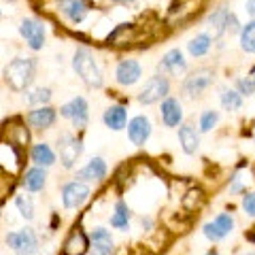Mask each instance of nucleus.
I'll list each match as a JSON object with an SVG mask.
<instances>
[{
  "instance_id": "58836bf2",
  "label": "nucleus",
  "mask_w": 255,
  "mask_h": 255,
  "mask_svg": "<svg viewBox=\"0 0 255 255\" xmlns=\"http://www.w3.org/2000/svg\"><path fill=\"white\" fill-rule=\"evenodd\" d=\"M206 255H219L217 251H209V253H206Z\"/></svg>"
},
{
  "instance_id": "37998d69",
  "label": "nucleus",
  "mask_w": 255,
  "mask_h": 255,
  "mask_svg": "<svg viewBox=\"0 0 255 255\" xmlns=\"http://www.w3.org/2000/svg\"><path fill=\"white\" fill-rule=\"evenodd\" d=\"M9 2H15V0H9Z\"/></svg>"
},
{
  "instance_id": "4c0bfd02",
  "label": "nucleus",
  "mask_w": 255,
  "mask_h": 255,
  "mask_svg": "<svg viewBox=\"0 0 255 255\" xmlns=\"http://www.w3.org/2000/svg\"><path fill=\"white\" fill-rule=\"evenodd\" d=\"M111 2H115V4H132L134 0H111Z\"/></svg>"
},
{
  "instance_id": "f03ea898",
  "label": "nucleus",
  "mask_w": 255,
  "mask_h": 255,
  "mask_svg": "<svg viewBox=\"0 0 255 255\" xmlns=\"http://www.w3.org/2000/svg\"><path fill=\"white\" fill-rule=\"evenodd\" d=\"M73 68L75 73L81 77V81L87 85V87H94V90H98L102 87V73L98 68V64H96L92 51L87 49V47H79L73 55Z\"/></svg>"
},
{
  "instance_id": "7ed1b4c3",
  "label": "nucleus",
  "mask_w": 255,
  "mask_h": 255,
  "mask_svg": "<svg viewBox=\"0 0 255 255\" xmlns=\"http://www.w3.org/2000/svg\"><path fill=\"white\" fill-rule=\"evenodd\" d=\"M170 94V83L168 79H166L164 75H155L145 81V85H142V90L138 94V102H142V105H153V102H159L162 98H168Z\"/></svg>"
},
{
  "instance_id": "a19ab883",
  "label": "nucleus",
  "mask_w": 255,
  "mask_h": 255,
  "mask_svg": "<svg viewBox=\"0 0 255 255\" xmlns=\"http://www.w3.org/2000/svg\"><path fill=\"white\" fill-rule=\"evenodd\" d=\"M247 255H255V251H249V253H247Z\"/></svg>"
},
{
  "instance_id": "72a5a7b5",
  "label": "nucleus",
  "mask_w": 255,
  "mask_h": 255,
  "mask_svg": "<svg viewBox=\"0 0 255 255\" xmlns=\"http://www.w3.org/2000/svg\"><path fill=\"white\" fill-rule=\"evenodd\" d=\"M241 30H243V26H241V21H238V17L234 13H230L228 23H226V32H230V34H241Z\"/></svg>"
},
{
  "instance_id": "c85d7f7f",
  "label": "nucleus",
  "mask_w": 255,
  "mask_h": 255,
  "mask_svg": "<svg viewBox=\"0 0 255 255\" xmlns=\"http://www.w3.org/2000/svg\"><path fill=\"white\" fill-rule=\"evenodd\" d=\"M26 100L32 107H47V102L51 100V90L49 87H36L32 92H26Z\"/></svg>"
},
{
  "instance_id": "39448f33",
  "label": "nucleus",
  "mask_w": 255,
  "mask_h": 255,
  "mask_svg": "<svg viewBox=\"0 0 255 255\" xmlns=\"http://www.w3.org/2000/svg\"><path fill=\"white\" fill-rule=\"evenodd\" d=\"M215 81V73L211 68H198L194 73H189L183 81V94L189 96V98H196V96L204 94Z\"/></svg>"
},
{
  "instance_id": "ddd939ff",
  "label": "nucleus",
  "mask_w": 255,
  "mask_h": 255,
  "mask_svg": "<svg viewBox=\"0 0 255 255\" xmlns=\"http://www.w3.org/2000/svg\"><path fill=\"white\" fill-rule=\"evenodd\" d=\"M185 68H187V62H185V58H183L181 49H170V51H166L164 58H162V62L157 64L159 75H179V73H183Z\"/></svg>"
},
{
  "instance_id": "dca6fc26",
  "label": "nucleus",
  "mask_w": 255,
  "mask_h": 255,
  "mask_svg": "<svg viewBox=\"0 0 255 255\" xmlns=\"http://www.w3.org/2000/svg\"><path fill=\"white\" fill-rule=\"evenodd\" d=\"M58 11L70 23H81L87 17V4L83 0H58Z\"/></svg>"
},
{
  "instance_id": "6ab92c4d",
  "label": "nucleus",
  "mask_w": 255,
  "mask_h": 255,
  "mask_svg": "<svg viewBox=\"0 0 255 255\" xmlns=\"http://www.w3.org/2000/svg\"><path fill=\"white\" fill-rule=\"evenodd\" d=\"M90 238L94 255H113V238H111V232L107 228H94Z\"/></svg>"
},
{
  "instance_id": "a878e982",
  "label": "nucleus",
  "mask_w": 255,
  "mask_h": 255,
  "mask_svg": "<svg viewBox=\"0 0 255 255\" xmlns=\"http://www.w3.org/2000/svg\"><path fill=\"white\" fill-rule=\"evenodd\" d=\"M130 217H132V211L124 200L115 202V213L111 215V226L117 228V230H128L130 226Z\"/></svg>"
},
{
  "instance_id": "9d476101",
  "label": "nucleus",
  "mask_w": 255,
  "mask_h": 255,
  "mask_svg": "<svg viewBox=\"0 0 255 255\" xmlns=\"http://www.w3.org/2000/svg\"><path fill=\"white\" fill-rule=\"evenodd\" d=\"M19 34L26 38V43L32 51L43 49L45 45V26L34 17H26L19 23Z\"/></svg>"
},
{
  "instance_id": "20e7f679",
  "label": "nucleus",
  "mask_w": 255,
  "mask_h": 255,
  "mask_svg": "<svg viewBox=\"0 0 255 255\" xmlns=\"http://www.w3.org/2000/svg\"><path fill=\"white\" fill-rule=\"evenodd\" d=\"M6 245H9L17 255H34L38 251V238H36L32 228H23V230L9 232V236H6Z\"/></svg>"
},
{
  "instance_id": "5701e85b",
  "label": "nucleus",
  "mask_w": 255,
  "mask_h": 255,
  "mask_svg": "<svg viewBox=\"0 0 255 255\" xmlns=\"http://www.w3.org/2000/svg\"><path fill=\"white\" fill-rule=\"evenodd\" d=\"M30 157H32V162H34L36 166H41V168H49V166L55 164V153H53V149H51L49 145H45V142L32 147Z\"/></svg>"
},
{
  "instance_id": "1a4fd4ad",
  "label": "nucleus",
  "mask_w": 255,
  "mask_h": 255,
  "mask_svg": "<svg viewBox=\"0 0 255 255\" xmlns=\"http://www.w3.org/2000/svg\"><path fill=\"white\" fill-rule=\"evenodd\" d=\"M232 230H234V219H232V215H230V213H219L213 221L204 223L202 232H204V236L209 238V241L219 243V241H223V238H226L230 232H232Z\"/></svg>"
},
{
  "instance_id": "f257e3e1",
  "label": "nucleus",
  "mask_w": 255,
  "mask_h": 255,
  "mask_svg": "<svg viewBox=\"0 0 255 255\" xmlns=\"http://www.w3.org/2000/svg\"><path fill=\"white\" fill-rule=\"evenodd\" d=\"M34 75H36V62L32 58H15L4 68V81L15 92H26L32 85V81H34Z\"/></svg>"
},
{
  "instance_id": "f3484780",
  "label": "nucleus",
  "mask_w": 255,
  "mask_h": 255,
  "mask_svg": "<svg viewBox=\"0 0 255 255\" xmlns=\"http://www.w3.org/2000/svg\"><path fill=\"white\" fill-rule=\"evenodd\" d=\"M28 124L36 130H47L55 124V109H51L49 105L47 107H34L28 113Z\"/></svg>"
},
{
  "instance_id": "4468645a",
  "label": "nucleus",
  "mask_w": 255,
  "mask_h": 255,
  "mask_svg": "<svg viewBox=\"0 0 255 255\" xmlns=\"http://www.w3.org/2000/svg\"><path fill=\"white\" fill-rule=\"evenodd\" d=\"M77 181H96V183H100V181H105L107 179V162L102 157H92L90 162H87L81 170L77 172Z\"/></svg>"
},
{
  "instance_id": "f8f14e48",
  "label": "nucleus",
  "mask_w": 255,
  "mask_h": 255,
  "mask_svg": "<svg viewBox=\"0 0 255 255\" xmlns=\"http://www.w3.org/2000/svg\"><path fill=\"white\" fill-rule=\"evenodd\" d=\"M128 136H130L132 145L136 147H142L145 142L149 140L151 136V122L147 115H136L130 119V124H128Z\"/></svg>"
},
{
  "instance_id": "7c9ffc66",
  "label": "nucleus",
  "mask_w": 255,
  "mask_h": 255,
  "mask_svg": "<svg viewBox=\"0 0 255 255\" xmlns=\"http://www.w3.org/2000/svg\"><path fill=\"white\" fill-rule=\"evenodd\" d=\"M217 122H219V113H217V111L206 109L204 113L200 115V132H211Z\"/></svg>"
},
{
  "instance_id": "c9c22d12",
  "label": "nucleus",
  "mask_w": 255,
  "mask_h": 255,
  "mask_svg": "<svg viewBox=\"0 0 255 255\" xmlns=\"http://www.w3.org/2000/svg\"><path fill=\"white\" fill-rule=\"evenodd\" d=\"M245 11H247V15L255 17V0H247V2H245Z\"/></svg>"
},
{
  "instance_id": "423d86ee",
  "label": "nucleus",
  "mask_w": 255,
  "mask_h": 255,
  "mask_svg": "<svg viewBox=\"0 0 255 255\" xmlns=\"http://www.w3.org/2000/svg\"><path fill=\"white\" fill-rule=\"evenodd\" d=\"M81 153H83V145L77 136H73V134H62L58 138V155L66 170H70L77 164V159L81 157Z\"/></svg>"
},
{
  "instance_id": "6e6552de",
  "label": "nucleus",
  "mask_w": 255,
  "mask_h": 255,
  "mask_svg": "<svg viewBox=\"0 0 255 255\" xmlns=\"http://www.w3.org/2000/svg\"><path fill=\"white\" fill-rule=\"evenodd\" d=\"M90 198V185L83 181H70L62 187V204L64 209H79Z\"/></svg>"
},
{
  "instance_id": "2eb2a0df",
  "label": "nucleus",
  "mask_w": 255,
  "mask_h": 255,
  "mask_svg": "<svg viewBox=\"0 0 255 255\" xmlns=\"http://www.w3.org/2000/svg\"><path fill=\"white\" fill-rule=\"evenodd\" d=\"M90 249V238L83 232V228H75L64 241V255H85Z\"/></svg>"
},
{
  "instance_id": "9b49d317",
  "label": "nucleus",
  "mask_w": 255,
  "mask_h": 255,
  "mask_svg": "<svg viewBox=\"0 0 255 255\" xmlns=\"http://www.w3.org/2000/svg\"><path fill=\"white\" fill-rule=\"evenodd\" d=\"M140 77H142V66L136 60H122L115 68V81L124 87L138 83Z\"/></svg>"
},
{
  "instance_id": "0eeeda50",
  "label": "nucleus",
  "mask_w": 255,
  "mask_h": 255,
  "mask_svg": "<svg viewBox=\"0 0 255 255\" xmlns=\"http://www.w3.org/2000/svg\"><path fill=\"white\" fill-rule=\"evenodd\" d=\"M60 115L70 119L73 126L81 130V128L87 126V119H90V107H87V100L83 98V96H75L73 100H68L66 105H62Z\"/></svg>"
},
{
  "instance_id": "aec40b11",
  "label": "nucleus",
  "mask_w": 255,
  "mask_h": 255,
  "mask_svg": "<svg viewBox=\"0 0 255 255\" xmlns=\"http://www.w3.org/2000/svg\"><path fill=\"white\" fill-rule=\"evenodd\" d=\"M45 183H47V172L45 168L41 166H34V168L26 170L21 179V187L26 191H32V194H36V191H43L45 189Z\"/></svg>"
},
{
  "instance_id": "bb28decb",
  "label": "nucleus",
  "mask_w": 255,
  "mask_h": 255,
  "mask_svg": "<svg viewBox=\"0 0 255 255\" xmlns=\"http://www.w3.org/2000/svg\"><path fill=\"white\" fill-rule=\"evenodd\" d=\"M221 107L226 111H238L243 107V94L238 90L223 87V90H221Z\"/></svg>"
},
{
  "instance_id": "473e14b6",
  "label": "nucleus",
  "mask_w": 255,
  "mask_h": 255,
  "mask_svg": "<svg viewBox=\"0 0 255 255\" xmlns=\"http://www.w3.org/2000/svg\"><path fill=\"white\" fill-rule=\"evenodd\" d=\"M243 209H245V213L249 215V217H255V191L243 196Z\"/></svg>"
},
{
  "instance_id": "b1692460",
  "label": "nucleus",
  "mask_w": 255,
  "mask_h": 255,
  "mask_svg": "<svg viewBox=\"0 0 255 255\" xmlns=\"http://www.w3.org/2000/svg\"><path fill=\"white\" fill-rule=\"evenodd\" d=\"M228 15H230V9H228V6H219L217 11H213V13L209 15V30H211L213 38H219L223 32H226Z\"/></svg>"
},
{
  "instance_id": "2f4dec72",
  "label": "nucleus",
  "mask_w": 255,
  "mask_h": 255,
  "mask_svg": "<svg viewBox=\"0 0 255 255\" xmlns=\"http://www.w3.org/2000/svg\"><path fill=\"white\" fill-rule=\"evenodd\" d=\"M236 90L241 92L243 96H251L255 94V79L249 75V77H238L236 79Z\"/></svg>"
},
{
  "instance_id": "cd10ccee",
  "label": "nucleus",
  "mask_w": 255,
  "mask_h": 255,
  "mask_svg": "<svg viewBox=\"0 0 255 255\" xmlns=\"http://www.w3.org/2000/svg\"><path fill=\"white\" fill-rule=\"evenodd\" d=\"M241 49L247 53H255V19L247 21L241 30Z\"/></svg>"
},
{
  "instance_id": "c756f323",
  "label": "nucleus",
  "mask_w": 255,
  "mask_h": 255,
  "mask_svg": "<svg viewBox=\"0 0 255 255\" xmlns=\"http://www.w3.org/2000/svg\"><path fill=\"white\" fill-rule=\"evenodd\" d=\"M15 206H17V211L23 219H34V204H32V200L28 196H17L15 198Z\"/></svg>"
},
{
  "instance_id": "e433bc0d",
  "label": "nucleus",
  "mask_w": 255,
  "mask_h": 255,
  "mask_svg": "<svg viewBox=\"0 0 255 255\" xmlns=\"http://www.w3.org/2000/svg\"><path fill=\"white\" fill-rule=\"evenodd\" d=\"M140 226H142V228H147V230H151V228H153V221H151L149 217H147V219L142 217V219H140Z\"/></svg>"
},
{
  "instance_id": "a211bd4d",
  "label": "nucleus",
  "mask_w": 255,
  "mask_h": 255,
  "mask_svg": "<svg viewBox=\"0 0 255 255\" xmlns=\"http://www.w3.org/2000/svg\"><path fill=\"white\" fill-rule=\"evenodd\" d=\"M162 122L168 128H177L183 122V107L177 98H172V96L164 98V102H162Z\"/></svg>"
},
{
  "instance_id": "ea45409f",
  "label": "nucleus",
  "mask_w": 255,
  "mask_h": 255,
  "mask_svg": "<svg viewBox=\"0 0 255 255\" xmlns=\"http://www.w3.org/2000/svg\"><path fill=\"white\" fill-rule=\"evenodd\" d=\"M251 77H253V79H255V68H253V73H251Z\"/></svg>"
},
{
  "instance_id": "412c9836",
  "label": "nucleus",
  "mask_w": 255,
  "mask_h": 255,
  "mask_svg": "<svg viewBox=\"0 0 255 255\" xmlns=\"http://www.w3.org/2000/svg\"><path fill=\"white\" fill-rule=\"evenodd\" d=\"M102 122H105L107 128H111V130H124L126 128V122H128V113H126V109L122 105H113V107H109L105 111V115H102Z\"/></svg>"
},
{
  "instance_id": "f704fd0d",
  "label": "nucleus",
  "mask_w": 255,
  "mask_h": 255,
  "mask_svg": "<svg viewBox=\"0 0 255 255\" xmlns=\"http://www.w3.org/2000/svg\"><path fill=\"white\" fill-rule=\"evenodd\" d=\"M230 194H238V191H243V183H241V179H238V174H234L232 179H230Z\"/></svg>"
},
{
  "instance_id": "79ce46f5",
  "label": "nucleus",
  "mask_w": 255,
  "mask_h": 255,
  "mask_svg": "<svg viewBox=\"0 0 255 255\" xmlns=\"http://www.w3.org/2000/svg\"><path fill=\"white\" fill-rule=\"evenodd\" d=\"M253 128H255V126H253ZM253 138H255V130H253Z\"/></svg>"
},
{
  "instance_id": "4be33fe9",
  "label": "nucleus",
  "mask_w": 255,
  "mask_h": 255,
  "mask_svg": "<svg viewBox=\"0 0 255 255\" xmlns=\"http://www.w3.org/2000/svg\"><path fill=\"white\" fill-rule=\"evenodd\" d=\"M179 140H181V147L187 155H194L198 151V145H200V136H198L196 128L189 126V124H183L179 128Z\"/></svg>"
},
{
  "instance_id": "393cba45",
  "label": "nucleus",
  "mask_w": 255,
  "mask_h": 255,
  "mask_svg": "<svg viewBox=\"0 0 255 255\" xmlns=\"http://www.w3.org/2000/svg\"><path fill=\"white\" fill-rule=\"evenodd\" d=\"M211 45H213L211 34H206V32H202V34H196V36L187 43V51H189L191 55H194V58H202V55L209 53Z\"/></svg>"
}]
</instances>
